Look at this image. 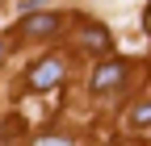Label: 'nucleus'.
Returning a JSON list of instances; mask_svg holds the SVG:
<instances>
[{"instance_id": "f257e3e1", "label": "nucleus", "mask_w": 151, "mask_h": 146, "mask_svg": "<svg viewBox=\"0 0 151 146\" xmlns=\"http://www.w3.org/2000/svg\"><path fill=\"white\" fill-rule=\"evenodd\" d=\"M59 79H63V63L59 59H42L29 71V88H34V92H46V88H55Z\"/></svg>"}, {"instance_id": "f03ea898", "label": "nucleus", "mask_w": 151, "mask_h": 146, "mask_svg": "<svg viewBox=\"0 0 151 146\" xmlns=\"http://www.w3.org/2000/svg\"><path fill=\"white\" fill-rule=\"evenodd\" d=\"M122 79H126V63L109 59V63H101L97 71H92V92H109V88H118Z\"/></svg>"}, {"instance_id": "7ed1b4c3", "label": "nucleus", "mask_w": 151, "mask_h": 146, "mask_svg": "<svg viewBox=\"0 0 151 146\" xmlns=\"http://www.w3.org/2000/svg\"><path fill=\"white\" fill-rule=\"evenodd\" d=\"M59 29V13H34L21 21V33H29V38H50V33Z\"/></svg>"}, {"instance_id": "20e7f679", "label": "nucleus", "mask_w": 151, "mask_h": 146, "mask_svg": "<svg viewBox=\"0 0 151 146\" xmlns=\"http://www.w3.org/2000/svg\"><path fill=\"white\" fill-rule=\"evenodd\" d=\"M84 42H88L92 50H109V33H105V29H88V33H84Z\"/></svg>"}, {"instance_id": "39448f33", "label": "nucleus", "mask_w": 151, "mask_h": 146, "mask_svg": "<svg viewBox=\"0 0 151 146\" xmlns=\"http://www.w3.org/2000/svg\"><path fill=\"white\" fill-rule=\"evenodd\" d=\"M134 125H151V104H139L134 108Z\"/></svg>"}, {"instance_id": "423d86ee", "label": "nucleus", "mask_w": 151, "mask_h": 146, "mask_svg": "<svg viewBox=\"0 0 151 146\" xmlns=\"http://www.w3.org/2000/svg\"><path fill=\"white\" fill-rule=\"evenodd\" d=\"M38 4H46V0H25V13H29V9H38Z\"/></svg>"}, {"instance_id": "0eeeda50", "label": "nucleus", "mask_w": 151, "mask_h": 146, "mask_svg": "<svg viewBox=\"0 0 151 146\" xmlns=\"http://www.w3.org/2000/svg\"><path fill=\"white\" fill-rule=\"evenodd\" d=\"M147 33H151V9H147Z\"/></svg>"}, {"instance_id": "6e6552de", "label": "nucleus", "mask_w": 151, "mask_h": 146, "mask_svg": "<svg viewBox=\"0 0 151 146\" xmlns=\"http://www.w3.org/2000/svg\"><path fill=\"white\" fill-rule=\"evenodd\" d=\"M0 54H4V46H0Z\"/></svg>"}]
</instances>
